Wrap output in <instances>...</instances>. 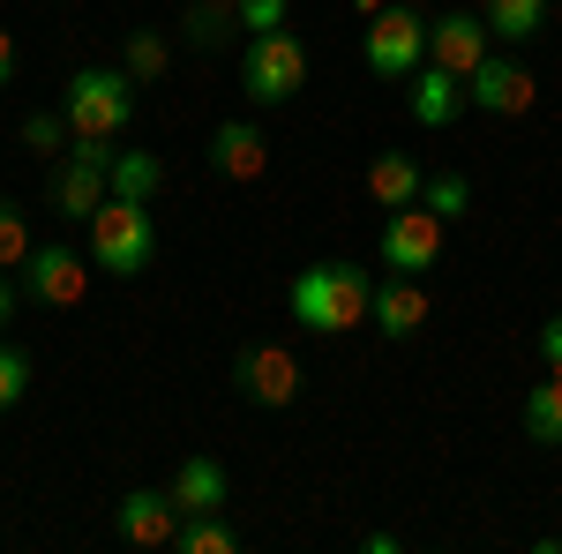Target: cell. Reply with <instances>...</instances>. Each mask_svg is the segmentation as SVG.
Segmentation results:
<instances>
[{
    "mask_svg": "<svg viewBox=\"0 0 562 554\" xmlns=\"http://www.w3.org/2000/svg\"><path fill=\"white\" fill-rule=\"evenodd\" d=\"M285 307H293V323L315 330V338H352V330H368L375 278L360 262H307L301 278L285 285Z\"/></svg>",
    "mask_w": 562,
    "mask_h": 554,
    "instance_id": "6da1fadb",
    "label": "cell"
},
{
    "mask_svg": "<svg viewBox=\"0 0 562 554\" xmlns=\"http://www.w3.org/2000/svg\"><path fill=\"white\" fill-rule=\"evenodd\" d=\"M60 113H68L76 143H121L135 128V76L128 68H76Z\"/></svg>",
    "mask_w": 562,
    "mask_h": 554,
    "instance_id": "7a4b0ae2",
    "label": "cell"
},
{
    "mask_svg": "<svg viewBox=\"0 0 562 554\" xmlns=\"http://www.w3.org/2000/svg\"><path fill=\"white\" fill-rule=\"evenodd\" d=\"M90 262H98L105 278H143V270L158 262L150 203H121V195H105V203L90 211Z\"/></svg>",
    "mask_w": 562,
    "mask_h": 554,
    "instance_id": "3957f363",
    "label": "cell"
},
{
    "mask_svg": "<svg viewBox=\"0 0 562 554\" xmlns=\"http://www.w3.org/2000/svg\"><path fill=\"white\" fill-rule=\"evenodd\" d=\"M360 60H368L383 83H413V76L428 68V15H420L413 0H383V15H368Z\"/></svg>",
    "mask_w": 562,
    "mask_h": 554,
    "instance_id": "277c9868",
    "label": "cell"
},
{
    "mask_svg": "<svg viewBox=\"0 0 562 554\" xmlns=\"http://www.w3.org/2000/svg\"><path fill=\"white\" fill-rule=\"evenodd\" d=\"M307 83V45L293 31H262L248 38V60H240V90L248 105H293Z\"/></svg>",
    "mask_w": 562,
    "mask_h": 554,
    "instance_id": "5b68a950",
    "label": "cell"
},
{
    "mask_svg": "<svg viewBox=\"0 0 562 554\" xmlns=\"http://www.w3.org/2000/svg\"><path fill=\"white\" fill-rule=\"evenodd\" d=\"M113 150L121 143H68V166L53 172V188H45V203L68 225H90V211L113 195Z\"/></svg>",
    "mask_w": 562,
    "mask_h": 554,
    "instance_id": "8992f818",
    "label": "cell"
},
{
    "mask_svg": "<svg viewBox=\"0 0 562 554\" xmlns=\"http://www.w3.org/2000/svg\"><path fill=\"white\" fill-rule=\"evenodd\" d=\"M442 262V217L428 203H397L383 217V270L390 278H428Z\"/></svg>",
    "mask_w": 562,
    "mask_h": 554,
    "instance_id": "52a82bcc",
    "label": "cell"
},
{
    "mask_svg": "<svg viewBox=\"0 0 562 554\" xmlns=\"http://www.w3.org/2000/svg\"><path fill=\"white\" fill-rule=\"evenodd\" d=\"M487 53H495V31H487V15H480V8L450 0L442 15H428V60H435V68H450L458 83L473 76Z\"/></svg>",
    "mask_w": 562,
    "mask_h": 554,
    "instance_id": "ba28073f",
    "label": "cell"
},
{
    "mask_svg": "<svg viewBox=\"0 0 562 554\" xmlns=\"http://www.w3.org/2000/svg\"><path fill=\"white\" fill-rule=\"evenodd\" d=\"M233 383H240L248 405L285 412V405L301 397V360H293L285 344H240V352H233Z\"/></svg>",
    "mask_w": 562,
    "mask_h": 554,
    "instance_id": "9c48e42d",
    "label": "cell"
},
{
    "mask_svg": "<svg viewBox=\"0 0 562 554\" xmlns=\"http://www.w3.org/2000/svg\"><path fill=\"white\" fill-rule=\"evenodd\" d=\"M532 98H540V76H532L525 60H510V53H487L473 76H465V105L495 113V121H518V113H532Z\"/></svg>",
    "mask_w": 562,
    "mask_h": 554,
    "instance_id": "30bf717a",
    "label": "cell"
},
{
    "mask_svg": "<svg viewBox=\"0 0 562 554\" xmlns=\"http://www.w3.org/2000/svg\"><path fill=\"white\" fill-rule=\"evenodd\" d=\"M23 293L38 299V307H83L90 293V262L68 248V240H38L31 262H23Z\"/></svg>",
    "mask_w": 562,
    "mask_h": 554,
    "instance_id": "8fae6325",
    "label": "cell"
},
{
    "mask_svg": "<svg viewBox=\"0 0 562 554\" xmlns=\"http://www.w3.org/2000/svg\"><path fill=\"white\" fill-rule=\"evenodd\" d=\"M113 532L128 540V547H173L180 540V502L173 487H135L113 502Z\"/></svg>",
    "mask_w": 562,
    "mask_h": 554,
    "instance_id": "7c38bea8",
    "label": "cell"
},
{
    "mask_svg": "<svg viewBox=\"0 0 562 554\" xmlns=\"http://www.w3.org/2000/svg\"><path fill=\"white\" fill-rule=\"evenodd\" d=\"M203 158H211L217 180H262L270 172V143H262L256 121H225V128H211Z\"/></svg>",
    "mask_w": 562,
    "mask_h": 554,
    "instance_id": "4fadbf2b",
    "label": "cell"
},
{
    "mask_svg": "<svg viewBox=\"0 0 562 554\" xmlns=\"http://www.w3.org/2000/svg\"><path fill=\"white\" fill-rule=\"evenodd\" d=\"M368 323H375L390 344L420 338V323H428V285H420V278H383V285H375V307H368Z\"/></svg>",
    "mask_w": 562,
    "mask_h": 554,
    "instance_id": "5bb4252c",
    "label": "cell"
},
{
    "mask_svg": "<svg viewBox=\"0 0 562 554\" xmlns=\"http://www.w3.org/2000/svg\"><path fill=\"white\" fill-rule=\"evenodd\" d=\"M405 105H413V121H420V128H450V121L465 113V83H458L450 68H435V60H428V68L405 83Z\"/></svg>",
    "mask_w": 562,
    "mask_h": 554,
    "instance_id": "9a60e30c",
    "label": "cell"
},
{
    "mask_svg": "<svg viewBox=\"0 0 562 554\" xmlns=\"http://www.w3.org/2000/svg\"><path fill=\"white\" fill-rule=\"evenodd\" d=\"M166 487H173L180 517H217L225 510V465H217V457H180Z\"/></svg>",
    "mask_w": 562,
    "mask_h": 554,
    "instance_id": "2e32d148",
    "label": "cell"
},
{
    "mask_svg": "<svg viewBox=\"0 0 562 554\" xmlns=\"http://www.w3.org/2000/svg\"><path fill=\"white\" fill-rule=\"evenodd\" d=\"M233 31H240V0H188L180 8V38L195 45V53L233 45Z\"/></svg>",
    "mask_w": 562,
    "mask_h": 554,
    "instance_id": "e0dca14e",
    "label": "cell"
},
{
    "mask_svg": "<svg viewBox=\"0 0 562 554\" xmlns=\"http://www.w3.org/2000/svg\"><path fill=\"white\" fill-rule=\"evenodd\" d=\"M420 188H428V172L413 166L405 150H383V158L368 166V195H375V203H390V211H397V203H420Z\"/></svg>",
    "mask_w": 562,
    "mask_h": 554,
    "instance_id": "ac0fdd59",
    "label": "cell"
},
{
    "mask_svg": "<svg viewBox=\"0 0 562 554\" xmlns=\"http://www.w3.org/2000/svg\"><path fill=\"white\" fill-rule=\"evenodd\" d=\"M525 434H532V442H548V450L562 442V368H548L540 383L525 389Z\"/></svg>",
    "mask_w": 562,
    "mask_h": 554,
    "instance_id": "d6986e66",
    "label": "cell"
},
{
    "mask_svg": "<svg viewBox=\"0 0 562 554\" xmlns=\"http://www.w3.org/2000/svg\"><path fill=\"white\" fill-rule=\"evenodd\" d=\"M158 188H166V166L150 150H113V195L121 203H150Z\"/></svg>",
    "mask_w": 562,
    "mask_h": 554,
    "instance_id": "ffe728a7",
    "label": "cell"
},
{
    "mask_svg": "<svg viewBox=\"0 0 562 554\" xmlns=\"http://www.w3.org/2000/svg\"><path fill=\"white\" fill-rule=\"evenodd\" d=\"M548 8H555V0H487L480 15H487V31H495L503 45H525L540 23H548Z\"/></svg>",
    "mask_w": 562,
    "mask_h": 554,
    "instance_id": "44dd1931",
    "label": "cell"
},
{
    "mask_svg": "<svg viewBox=\"0 0 562 554\" xmlns=\"http://www.w3.org/2000/svg\"><path fill=\"white\" fill-rule=\"evenodd\" d=\"M420 203H428L442 225H458V217L473 211V180L465 172H428V188H420Z\"/></svg>",
    "mask_w": 562,
    "mask_h": 554,
    "instance_id": "7402d4cb",
    "label": "cell"
},
{
    "mask_svg": "<svg viewBox=\"0 0 562 554\" xmlns=\"http://www.w3.org/2000/svg\"><path fill=\"white\" fill-rule=\"evenodd\" d=\"M180 554H240V532L217 524V517H180Z\"/></svg>",
    "mask_w": 562,
    "mask_h": 554,
    "instance_id": "603a6c76",
    "label": "cell"
},
{
    "mask_svg": "<svg viewBox=\"0 0 562 554\" xmlns=\"http://www.w3.org/2000/svg\"><path fill=\"white\" fill-rule=\"evenodd\" d=\"M166 60H173V45L158 38V31H135L128 53H121V68H128L135 83H158V76H166Z\"/></svg>",
    "mask_w": 562,
    "mask_h": 554,
    "instance_id": "cb8c5ba5",
    "label": "cell"
},
{
    "mask_svg": "<svg viewBox=\"0 0 562 554\" xmlns=\"http://www.w3.org/2000/svg\"><path fill=\"white\" fill-rule=\"evenodd\" d=\"M68 143H76L68 113H31V121H23V150H31V158H60Z\"/></svg>",
    "mask_w": 562,
    "mask_h": 554,
    "instance_id": "d4e9b609",
    "label": "cell"
},
{
    "mask_svg": "<svg viewBox=\"0 0 562 554\" xmlns=\"http://www.w3.org/2000/svg\"><path fill=\"white\" fill-rule=\"evenodd\" d=\"M31 248H38V240H31L23 211H15V203L0 195V270H23V262H31Z\"/></svg>",
    "mask_w": 562,
    "mask_h": 554,
    "instance_id": "484cf974",
    "label": "cell"
},
{
    "mask_svg": "<svg viewBox=\"0 0 562 554\" xmlns=\"http://www.w3.org/2000/svg\"><path fill=\"white\" fill-rule=\"evenodd\" d=\"M23 389H31V352L0 338V412H8V405H23Z\"/></svg>",
    "mask_w": 562,
    "mask_h": 554,
    "instance_id": "4316f807",
    "label": "cell"
},
{
    "mask_svg": "<svg viewBox=\"0 0 562 554\" xmlns=\"http://www.w3.org/2000/svg\"><path fill=\"white\" fill-rule=\"evenodd\" d=\"M285 15H293L285 0H240V31H248V38H262V31H285Z\"/></svg>",
    "mask_w": 562,
    "mask_h": 554,
    "instance_id": "83f0119b",
    "label": "cell"
},
{
    "mask_svg": "<svg viewBox=\"0 0 562 554\" xmlns=\"http://www.w3.org/2000/svg\"><path fill=\"white\" fill-rule=\"evenodd\" d=\"M540 360H548V368H562V315H548V323H540Z\"/></svg>",
    "mask_w": 562,
    "mask_h": 554,
    "instance_id": "f1b7e54d",
    "label": "cell"
},
{
    "mask_svg": "<svg viewBox=\"0 0 562 554\" xmlns=\"http://www.w3.org/2000/svg\"><path fill=\"white\" fill-rule=\"evenodd\" d=\"M15 307H23V293L8 285V270H0V338H8V323H15Z\"/></svg>",
    "mask_w": 562,
    "mask_h": 554,
    "instance_id": "f546056e",
    "label": "cell"
},
{
    "mask_svg": "<svg viewBox=\"0 0 562 554\" xmlns=\"http://www.w3.org/2000/svg\"><path fill=\"white\" fill-rule=\"evenodd\" d=\"M0 83H15V38L0 31Z\"/></svg>",
    "mask_w": 562,
    "mask_h": 554,
    "instance_id": "4dcf8cb0",
    "label": "cell"
},
{
    "mask_svg": "<svg viewBox=\"0 0 562 554\" xmlns=\"http://www.w3.org/2000/svg\"><path fill=\"white\" fill-rule=\"evenodd\" d=\"M465 8H487V0H465Z\"/></svg>",
    "mask_w": 562,
    "mask_h": 554,
    "instance_id": "1f68e13d",
    "label": "cell"
}]
</instances>
